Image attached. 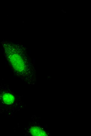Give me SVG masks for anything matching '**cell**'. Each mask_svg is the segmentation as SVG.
Masks as SVG:
<instances>
[{
	"instance_id": "obj_2",
	"label": "cell",
	"mask_w": 91,
	"mask_h": 136,
	"mask_svg": "<svg viewBox=\"0 0 91 136\" xmlns=\"http://www.w3.org/2000/svg\"><path fill=\"white\" fill-rule=\"evenodd\" d=\"M0 91V100L3 104L7 105L13 104L15 100L14 95L7 90Z\"/></svg>"
},
{
	"instance_id": "obj_4",
	"label": "cell",
	"mask_w": 91,
	"mask_h": 136,
	"mask_svg": "<svg viewBox=\"0 0 91 136\" xmlns=\"http://www.w3.org/2000/svg\"><path fill=\"white\" fill-rule=\"evenodd\" d=\"M62 12H65V11L63 10H62Z\"/></svg>"
},
{
	"instance_id": "obj_5",
	"label": "cell",
	"mask_w": 91,
	"mask_h": 136,
	"mask_svg": "<svg viewBox=\"0 0 91 136\" xmlns=\"http://www.w3.org/2000/svg\"><path fill=\"white\" fill-rule=\"evenodd\" d=\"M64 13H66V12H65H65H64Z\"/></svg>"
},
{
	"instance_id": "obj_1",
	"label": "cell",
	"mask_w": 91,
	"mask_h": 136,
	"mask_svg": "<svg viewBox=\"0 0 91 136\" xmlns=\"http://www.w3.org/2000/svg\"><path fill=\"white\" fill-rule=\"evenodd\" d=\"M5 47L9 66L14 74L23 78L30 77L35 74V59L32 61L26 49L22 45L8 43Z\"/></svg>"
},
{
	"instance_id": "obj_3",
	"label": "cell",
	"mask_w": 91,
	"mask_h": 136,
	"mask_svg": "<svg viewBox=\"0 0 91 136\" xmlns=\"http://www.w3.org/2000/svg\"><path fill=\"white\" fill-rule=\"evenodd\" d=\"M31 134L33 136H46V133L43 130L37 127H33L30 129Z\"/></svg>"
}]
</instances>
